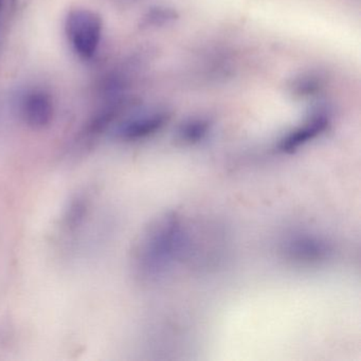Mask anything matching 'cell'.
Returning a JSON list of instances; mask_svg holds the SVG:
<instances>
[{
    "label": "cell",
    "mask_w": 361,
    "mask_h": 361,
    "mask_svg": "<svg viewBox=\"0 0 361 361\" xmlns=\"http://www.w3.org/2000/svg\"><path fill=\"white\" fill-rule=\"evenodd\" d=\"M331 124V115L325 109H318L297 130L289 133L279 143V149L282 153L293 154L307 145L310 141L322 135Z\"/></svg>",
    "instance_id": "cell-5"
},
{
    "label": "cell",
    "mask_w": 361,
    "mask_h": 361,
    "mask_svg": "<svg viewBox=\"0 0 361 361\" xmlns=\"http://www.w3.org/2000/svg\"><path fill=\"white\" fill-rule=\"evenodd\" d=\"M329 245L312 236H299L289 240L286 245V255L289 259L303 263H317L329 257Z\"/></svg>",
    "instance_id": "cell-6"
},
{
    "label": "cell",
    "mask_w": 361,
    "mask_h": 361,
    "mask_svg": "<svg viewBox=\"0 0 361 361\" xmlns=\"http://www.w3.org/2000/svg\"><path fill=\"white\" fill-rule=\"evenodd\" d=\"M179 13L173 8L154 7L142 16L141 29H158L169 26L178 20Z\"/></svg>",
    "instance_id": "cell-9"
},
{
    "label": "cell",
    "mask_w": 361,
    "mask_h": 361,
    "mask_svg": "<svg viewBox=\"0 0 361 361\" xmlns=\"http://www.w3.org/2000/svg\"><path fill=\"white\" fill-rule=\"evenodd\" d=\"M102 28L100 16L90 10L75 9L69 12L65 24L67 39L82 60H90L98 51Z\"/></svg>",
    "instance_id": "cell-2"
},
{
    "label": "cell",
    "mask_w": 361,
    "mask_h": 361,
    "mask_svg": "<svg viewBox=\"0 0 361 361\" xmlns=\"http://www.w3.org/2000/svg\"><path fill=\"white\" fill-rule=\"evenodd\" d=\"M183 246L180 217L169 212L147 227L134 252V269L143 281L153 280L168 269Z\"/></svg>",
    "instance_id": "cell-1"
},
{
    "label": "cell",
    "mask_w": 361,
    "mask_h": 361,
    "mask_svg": "<svg viewBox=\"0 0 361 361\" xmlns=\"http://www.w3.org/2000/svg\"><path fill=\"white\" fill-rule=\"evenodd\" d=\"M4 9H5V0H0V29L3 23Z\"/></svg>",
    "instance_id": "cell-11"
},
{
    "label": "cell",
    "mask_w": 361,
    "mask_h": 361,
    "mask_svg": "<svg viewBox=\"0 0 361 361\" xmlns=\"http://www.w3.org/2000/svg\"><path fill=\"white\" fill-rule=\"evenodd\" d=\"M322 78L314 73H306L295 78L290 84L291 92L298 96H310L322 87Z\"/></svg>",
    "instance_id": "cell-10"
},
{
    "label": "cell",
    "mask_w": 361,
    "mask_h": 361,
    "mask_svg": "<svg viewBox=\"0 0 361 361\" xmlns=\"http://www.w3.org/2000/svg\"><path fill=\"white\" fill-rule=\"evenodd\" d=\"M90 207V197L88 194L81 193L75 196L63 216V231L67 234L75 233L80 227H82L85 221V217H87Z\"/></svg>",
    "instance_id": "cell-7"
},
{
    "label": "cell",
    "mask_w": 361,
    "mask_h": 361,
    "mask_svg": "<svg viewBox=\"0 0 361 361\" xmlns=\"http://www.w3.org/2000/svg\"><path fill=\"white\" fill-rule=\"evenodd\" d=\"M20 111L22 119L29 128L43 130L48 128L54 120V100L45 90H30L23 96Z\"/></svg>",
    "instance_id": "cell-4"
},
{
    "label": "cell",
    "mask_w": 361,
    "mask_h": 361,
    "mask_svg": "<svg viewBox=\"0 0 361 361\" xmlns=\"http://www.w3.org/2000/svg\"><path fill=\"white\" fill-rule=\"evenodd\" d=\"M172 114L168 109H156L134 116L118 126L116 137L124 142H137L157 134L170 122Z\"/></svg>",
    "instance_id": "cell-3"
},
{
    "label": "cell",
    "mask_w": 361,
    "mask_h": 361,
    "mask_svg": "<svg viewBox=\"0 0 361 361\" xmlns=\"http://www.w3.org/2000/svg\"><path fill=\"white\" fill-rule=\"evenodd\" d=\"M212 128L208 118H192L181 124L177 133V139L185 145H193L206 138Z\"/></svg>",
    "instance_id": "cell-8"
}]
</instances>
